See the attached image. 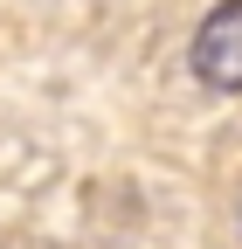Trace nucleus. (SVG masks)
<instances>
[{"instance_id":"nucleus-1","label":"nucleus","mask_w":242,"mask_h":249,"mask_svg":"<svg viewBox=\"0 0 242 249\" xmlns=\"http://www.w3.org/2000/svg\"><path fill=\"white\" fill-rule=\"evenodd\" d=\"M194 76L207 90H242V0H222L194 28Z\"/></svg>"}]
</instances>
